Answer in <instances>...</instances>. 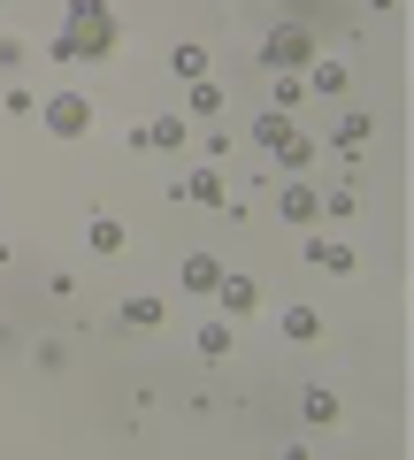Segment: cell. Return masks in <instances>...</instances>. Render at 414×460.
I'll list each match as a JSON object with an SVG mask.
<instances>
[{"label":"cell","mask_w":414,"mask_h":460,"mask_svg":"<svg viewBox=\"0 0 414 460\" xmlns=\"http://www.w3.org/2000/svg\"><path fill=\"white\" fill-rule=\"evenodd\" d=\"M108 47H116V16L92 8V0H77V8H69V31H62V47H54V54H108Z\"/></svg>","instance_id":"1"},{"label":"cell","mask_w":414,"mask_h":460,"mask_svg":"<svg viewBox=\"0 0 414 460\" xmlns=\"http://www.w3.org/2000/svg\"><path fill=\"white\" fill-rule=\"evenodd\" d=\"M47 131L84 138V131H92V100H84V93H54V100H47Z\"/></svg>","instance_id":"2"},{"label":"cell","mask_w":414,"mask_h":460,"mask_svg":"<svg viewBox=\"0 0 414 460\" xmlns=\"http://www.w3.org/2000/svg\"><path fill=\"white\" fill-rule=\"evenodd\" d=\"M307 54H315V39L299 31V23H277V31H269V47H261V62H269V69H299Z\"/></svg>","instance_id":"3"},{"label":"cell","mask_w":414,"mask_h":460,"mask_svg":"<svg viewBox=\"0 0 414 460\" xmlns=\"http://www.w3.org/2000/svg\"><path fill=\"white\" fill-rule=\"evenodd\" d=\"M253 138H261V154H277V162H284V154L299 146V131H292V115H277V108H261V123H253Z\"/></svg>","instance_id":"4"},{"label":"cell","mask_w":414,"mask_h":460,"mask_svg":"<svg viewBox=\"0 0 414 460\" xmlns=\"http://www.w3.org/2000/svg\"><path fill=\"white\" fill-rule=\"evenodd\" d=\"M169 69H177L184 84H199V77H207V47H199V39H177V54H169Z\"/></svg>","instance_id":"5"},{"label":"cell","mask_w":414,"mask_h":460,"mask_svg":"<svg viewBox=\"0 0 414 460\" xmlns=\"http://www.w3.org/2000/svg\"><path fill=\"white\" fill-rule=\"evenodd\" d=\"M223 284V261L216 253H192V261H184V292H216Z\"/></svg>","instance_id":"6"},{"label":"cell","mask_w":414,"mask_h":460,"mask_svg":"<svg viewBox=\"0 0 414 460\" xmlns=\"http://www.w3.org/2000/svg\"><path fill=\"white\" fill-rule=\"evenodd\" d=\"M284 338L315 345V338H322V314H315V307H284Z\"/></svg>","instance_id":"7"},{"label":"cell","mask_w":414,"mask_h":460,"mask_svg":"<svg viewBox=\"0 0 414 460\" xmlns=\"http://www.w3.org/2000/svg\"><path fill=\"white\" fill-rule=\"evenodd\" d=\"M322 215V199L307 192V184H292V192H284V223H315Z\"/></svg>","instance_id":"8"},{"label":"cell","mask_w":414,"mask_h":460,"mask_svg":"<svg viewBox=\"0 0 414 460\" xmlns=\"http://www.w3.org/2000/svg\"><path fill=\"white\" fill-rule=\"evenodd\" d=\"M184 199H199V208H223V177H216V169H199V177H184Z\"/></svg>","instance_id":"9"},{"label":"cell","mask_w":414,"mask_h":460,"mask_svg":"<svg viewBox=\"0 0 414 460\" xmlns=\"http://www.w3.org/2000/svg\"><path fill=\"white\" fill-rule=\"evenodd\" d=\"M307 261H315V269H330V277H346V269H353V253H346V246H330V238H315V246H307Z\"/></svg>","instance_id":"10"},{"label":"cell","mask_w":414,"mask_h":460,"mask_svg":"<svg viewBox=\"0 0 414 460\" xmlns=\"http://www.w3.org/2000/svg\"><path fill=\"white\" fill-rule=\"evenodd\" d=\"M216 299H223V307H231V314H246V307H253V299H261V292H253L246 277H223V284H216Z\"/></svg>","instance_id":"11"},{"label":"cell","mask_w":414,"mask_h":460,"mask_svg":"<svg viewBox=\"0 0 414 460\" xmlns=\"http://www.w3.org/2000/svg\"><path fill=\"white\" fill-rule=\"evenodd\" d=\"M184 108H192V115H223V93H216V77H199L192 93H184Z\"/></svg>","instance_id":"12"},{"label":"cell","mask_w":414,"mask_h":460,"mask_svg":"<svg viewBox=\"0 0 414 460\" xmlns=\"http://www.w3.org/2000/svg\"><path fill=\"white\" fill-rule=\"evenodd\" d=\"M146 138H154V146H177V138H184V123H177V115H154L146 131H138V146H146Z\"/></svg>","instance_id":"13"},{"label":"cell","mask_w":414,"mask_h":460,"mask_svg":"<svg viewBox=\"0 0 414 460\" xmlns=\"http://www.w3.org/2000/svg\"><path fill=\"white\" fill-rule=\"evenodd\" d=\"M84 238H92V253H116V246H123V223H108V215H92V230H84Z\"/></svg>","instance_id":"14"},{"label":"cell","mask_w":414,"mask_h":460,"mask_svg":"<svg viewBox=\"0 0 414 460\" xmlns=\"http://www.w3.org/2000/svg\"><path fill=\"white\" fill-rule=\"evenodd\" d=\"M299 93H346V69H338V62H315V77L299 84Z\"/></svg>","instance_id":"15"},{"label":"cell","mask_w":414,"mask_h":460,"mask_svg":"<svg viewBox=\"0 0 414 460\" xmlns=\"http://www.w3.org/2000/svg\"><path fill=\"white\" fill-rule=\"evenodd\" d=\"M123 323H131V330H154V323H162V299H123Z\"/></svg>","instance_id":"16"},{"label":"cell","mask_w":414,"mask_h":460,"mask_svg":"<svg viewBox=\"0 0 414 460\" xmlns=\"http://www.w3.org/2000/svg\"><path fill=\"white\" fill-rule=\"evenodd\" d=\"M299 414H307V422H338V399L330 392H307V399H299Z\"/></svg>","instance_id":"17"},{"label":"cell","mask_w":414,"mask_h":460,"mask_svg":"<svg viewBox=\"0 0 414 460\" xmlns=\"http://www.w3.org/2000/svg\"><path fill=\"white\" fill-rule=\"evenodd\" d=\"M199 353H207V361H223V353H231V330L207 323V330H199Z\"/></svg>","instance_id":"18"}]
</instances>
